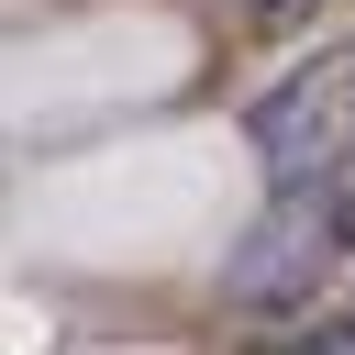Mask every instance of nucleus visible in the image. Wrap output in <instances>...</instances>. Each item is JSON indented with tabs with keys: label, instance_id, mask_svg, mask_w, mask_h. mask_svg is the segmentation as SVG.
I'll return each instance as SVG.
<instances>
[{
	"label": "nucleus",
	"instance_id": "nucleus-1",
	"mask_svg": "<svg viewBox=\"0 0 355 355\" xmlns=\"http://www.w3.org/2000/svg\"><path fill=\"white\" fill-rule=\"evenodd\" d=\"M344 255H355V155H344V166H311V178H277V200H266L255 233L233 244L222 288H233L244 311H300Z\"/></svg>",
	"mask_w": 355,
	"mask_h": 355
},
{
	"label": "nucleus",
	"instance_id": "nucleus-2",
	"mask_svg": "<svg viewBox=\"0 0 355 355\" xmlns=\"http://www.w3.org/2000/svg\"><path fill=\"white\" fill-rule=\"evenodd\" d=\"M244 144L266 178H311V166H344L355 155V44L311 55L300 78H277L255 111H244Z\"/></svg>",
	"mask_w": 355,
	"mask_h": 355
}]
</instances>
